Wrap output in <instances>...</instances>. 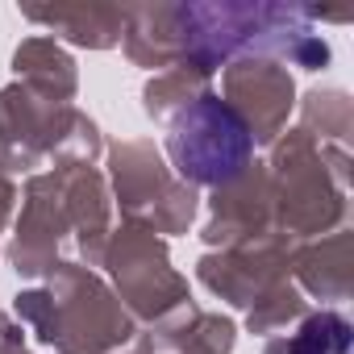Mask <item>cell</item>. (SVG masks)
Wrapping results in <instances>:
<instances>
[{"mask_svg":"<svg viewBox=\"0 0 354 354\" xmlns=\"http://www.w3.org/2000/svg\"><path fill=\"white\" fill-rule=\"evenodd\" d=\"M246 146H250L246 125L213 96H205L184 117V125L171 133V154L180 162V171L192 175V180H209V184L238 175Z\"/></svg>","mask_w":354,"mask_h":354,"instance_id":"cell-1","label":"cell"},{"mask_svg":"<svg viewBox=\"0 0 354 354\" xmlns=\"http://www.w3.org/2000/svg\"><path fill=\"white\" fill-rule=\"evenodd\" d=\"M292 354H333V350L321 346V317H313V321L300 329V337L292 342Z\"/></svg>","mask_w":354,"mask_h":354,"instance_id":"cell-2","label":"cell"}]
</instances>
